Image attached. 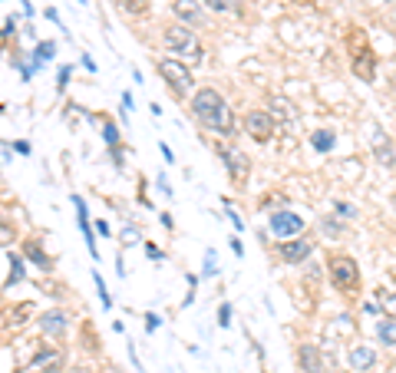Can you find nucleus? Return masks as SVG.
<instances>
[{
	"label": "nucleus",
	"instance_id": "obj_1",
	"mask_svg": "<svg viewBox=\"0 0 396 373\" xmlns=\"http://www.w3.org/2000/svg\"><path fill=\"white\" fill-rule=\"evenodd\" d=\"M192 116H195L205 129H212L218 135H231L235 133V113L231 106L221 99L218 90H198L192 96Z\"/></svg>",
	"mask_w": 396,
	"mask_h": 373
},
{
	"label": "nucleus",
	"instance_id": "obj_2",
	"mask_svg": "<svg viewBox=\"0 0 396 373\" xmlns=\"http://www.w3.org/2000/svg\"><path fill=\"white\" fill-rule=\"evenodd\" d=\"M162 44L172 50V57L179 60H188V63H201L205 50L198 44V33L188 27V23H168L162 30Z\"/></svg>",
	"mask_w": 396,
	"mask_h": 373
},
{
	"label": "nucleus",
	"instance_id": "obj_3",
	"mask_svg": "<svg viewBox=\"0 0 396 373\" xmlns=\"http://www.w3.org/2000/svg\"><path fill=\"white\" fill-rule=\"evenodd\" d=\"M327 274H330V284H334L340 294L353 298L360 291V265H357V258H350V254H334L327 261Z\"/></svg>",
	"mask_w": 396,
	"mask_h": 373
},
{
	"label": "nucleus",
	"instance_id": "obj_4",
	"mask_svg": "<svg viewBox=\"0 0 396 373\" xmlns=\"http://www.w3.org/2000/svg\"><path fill=\"white\" fill-rule=\"evenodd\" d=\"M347 46H350V70L357 79H364V83H373L377 79V57H373V50H370V44H366L364 33H350V40H347Z\"/></svg>",
	"mask_w": 396,
	"mask_h": 373
},
{
	"label": "nucleus",
	"instance_id": "obj_5",
	"mask_svg": "<svg viewBox=\"0 0 396 373\" xmlns=\"http://www.w3.org/2000/svg\"><path fill=\"white\" fill-rule=\"evenodd\" d=\"M155 70H159V76L166 79V86L175 93V96H188V93H192V86H195V79H192V70H188L182 60L162 57V60L155 63Z\"/></svg>",
	"mask_w": 396,
	"mask_h": 373
},
{
	"label": "nucleus",
	"instance_id": "obj_6",
	"mask_svg": "<svg viewBox=\"0 0 396 373\" xmlns=\"http://www.w3.org/2000/svg\"><path fill=\"white\" fill-rule=\"evenodd\" d=\"M244 133L251 135L255 142H268V139L275 135V116H271V113H264V109L248 113V116H244Z\"/></svg>",
	"mask_w": 396,
	"mask_h": 373
},
{
	"label": "nucleus",
	"instance_id": "obj_7",
	"mask_svg": "<svg viewBox=\"0 0 396 373\" xmlns=\"http://www.w3.org/2000/svg\"><path fill=\"white\" fill-rule=\"evenodd\" d=\"M271 235H277V238H297L301 231H304V218L301 215H294V211L281 209L271 215Z\"/></svg>",
	"mask_w": 396,
	"mask_h": 373
},
{
	"label": "nucleus",
	"instance_id": "obj_8",
	"mask_svg": "<svg viewBox=\"0 0 396 373\" xmlns=\"http://www.w3.org/2000/svg\"><path fill=\"white\" fill-rule=\"evenodd\" d=\"M218 155H221V162H225V172H228L235 182L248 179L251 162H248V155H244L241 149H235V146H218Z\"/></svg>",
	"mask_w": 396,
	"mask_h": 373
},
{
	"label": "nucleus",
	"instance_id": "obj_9",
	"mask_svg": "<svg viewBox=\"0 0 396 373\" xmlns=\"http://www.w3.org/2000/svg\"><path fill=\"white\" fill-rule=\"evenodd\" d=\"M60 367H63L60 350H57V347H40L37 357H33L20 373H60Z\"/></svg>",
	"mask_w": 396,
	"mask_h": 373
},
{
	"label": "nucleus",
	"instance_id": "obj_10",
	"mask_svg": "<svg viewBox=\"0 0 396 373\" xmlns=\"http://www.w3.org/2000/svg\"><path fill=\"white\" fill-rule=\"evenodd\" d=\"M277 251H281V258H284L288 265H304L307 258H310V251H314V241H310V238L281 241V245H277Z\"/></svg>",
	"mask_w": 396,
	"mask_h": 373
},
{
	"label": "nucleus",
	"instance_id": "obj_11",
	"mask_svg": "<svg viewBox=\"0 0 396 373\" xmlns=\"http://www.w3.org/2000/svg\"><path fill=\"white\" fill-rule=\"evenodd\" d=\"M172 10H175V17H179L182 23H188V27H201V23H205V14H201L198 0H175Z\"/></svg>",
	"mask_w": 396,
	"mask_h": 373
},
{
	"label": "nucleus",
	"instance_id": "obj_12",
	"mask_svg": "<svg viewBox=\"0 0 396 373\" xmlns=\"http://www.w3.org/2000/svg\"><path fill=\"white\" fill-rule=\"evenodd\" d=\"M373 155H377V162L386 165V169L396 165V152H393V146H390V135L383 133L380 126L373 129Z\"/></svg>",
	"mask_w": 396,
	"mask_h": 373
},
{
	"label": "nucleus",
	"instance_id": "obj_13",
	"mask_svg": "<svg viewBox=\"0 0 396 373\" xmlns=\"http://www.w3.org/2000/svg\"><path fill=\"white\" fill-rule=\"evenodd\" d=\"M66 324H70L66 311H43V314H40V330H43V334H50V337H60V334H66Z\"/></svg>",
	"mask_w": 396,
	"mask_h": 373
},
{
	"label": "nucleus",
	"instance_id": "obj_14",
	"mask_svg": "<svg viewBox=\"0 0 396 373\" xmlns=\"http://www.w3.org/2000/svg\"><path fill=\"white\" fill-rule=\"evenodd\" d=\"M297 360H301L304 373H324V360H320V350L314 347V343H301V350H297Z\"/></svg>",
	"mask_w": 396,
	"mask_h": 373
},
{
	"label": "nucleus",
	"instance_id": "obj_15",
	"mask_svg": "<svg viewBox=\"0 0 396 373\" xmlns=\"http://www.w3.org/2000/svg\"><path fill=\"white\" fill-rule=\"evenodd\" d=\"M350 367L353 370H370L373 363H377V354H373V347H364V343H357V347H350Z\"/></svg>",
	"mask_w": 396,
	"mask_h": 373
},
{
	"label": "nucleus",
	"instance_id": "obj_16",
	"mask_svg": "<svg viewBox=\"0 0 396 373\" xmlns=\"http://www.w3.org/2000/svg\"><path fill=\"white\" fill-rule=\"evenodd\" d=\"M23 254H27V258H30V261H33V265H37L40 271H50V268H53V258H50V254L43 251V245H37V241H23Z\"/></svg>",
	"mask_w": 396,
	"mask_h": 373
},
{
	"label": "nucleus",
	"instance_id": "obj_17",
	"mask_svg": "<svg viewBox=\"0 0 396 373\" xmlns=\"http://www.w3.org/2000/svg\"><path fill=\"white\" fill-rule=\"evenodd\" d=\"M377 337L383 341V347H396V317H380Z\"/></svg>",
	"mask_w": 396,
	"mask_h": 373
},
{
	"label": "nucleus",
	"instance_id": "obj_18",
	"mask_svg": "<svg viewBox=\"0 0 396 373\" xmlns=\"http://www.w3.org/2000/svg\"><path fill=\"white\" fill-rule=\"evenodd\" d=\"M310 146L317 152H330L337 146V133L334 129H317V133L310 135Z\"/></svg>",
	"mask_w": 396,
	"mask_h": 373
},
{
	"label": "nucleus",
	"instance_id": "obj_19",
	"mask_svg": "<svg viewBox=\"0 0 396 373\" xmlns=\"http://www.w3.org/2000/svg\"><path fill=\"white\" fill-rule=\"evenodd\" d=\"M205 7H212L215 14H241V0H201Z\"/></svg>",
	"mask_w": 396,
	"mask_h": 373
},
{
	"label": "nucleus",
	"instance_id": "obj_20",
	"mask_svg": "<svg viewBox=\"0 0 396 373\" xmlns=\"http://www.w3.org/2000/svg\"><path fill=\"white\" fill-rule=\"evenodd\" d=\"M7 265H10V274H7V287H10V284H20L23 281V261H20V258H17V254H7Z\"/></svg>",
	"mask_w": 396,
	"mask_h": 373
},
{
	"label": "nucleus",
	"instance_id": "obj_21",
	"mask_svg": "<svg viewBox=\"0 0 396 373\" xmlns=\"http://www.w3.org/2000/svg\"><path fill=\"white\" fill-rule=\"evenodd\" d=\"M116 3H119L126 14H132V17L149 14V3H146V0H116Z\"/></svg>",
	"mask_w": 396,
	"mask_h": 373
},
{
	"label": "nucleus",
	"instance_id": "obj_22",
	"mask_svg": "<svg viewBox=\"0 0 396 373\" xmlns=\"http://www.w3.org/2000/svg\"><path fill=\"white\" fill-rule=\"evenodd\" d=\"M53 50H57V44H50V40L37 46V50H33V66H43V63L53 57Z\"/></svg>",
	"mask_w": 396,
	"mask_h": 373
},
{
	"label": "nucleus",
	"instance_id": "obj_23",
	"mask_svg": "<svg viewBox=\"0 0 396 373\" xmlns=\"http://www.w3.org/2000/svg\"><path fill=\"white\" fill-rule=\"evenodd\" d=\"M103 135H106V146L112 152H116V146H119V129H116V122H103Z\"/></svg>",
	"mask_w": 396,
	"mask_h": 373
},
{
	"label": "nucleus",
	"instance_id": "obj_24",
	"mask_svg": "<svg viewBox=\"0 0 396 373\" xmlns=\"http://www.w3.org/2000/svg\"><path fill=\"white\" fill-rule=\"evenodd\" d=\"M377 304H380L383 311L396 314V294H393V291H377Z\"/></svg>",
	"mask_w": 396,
	"mask_h": 373
},
{
	"label": "nucleus",
	"instance_id": "obj_25",
	"mask_svg": "<svg viewBox=\"0 0 396 373\" xmlns=\"http://www.w3.org/2000/svg\"><path fill=\"white\" fill-rule=\"evenodd\" d=\"M27 314H33V304H20V307L10 314V324H14V327H23V324H27V321H23Z\"/></svg>",
	"mask_w": 396,
	"mask_h": 373
},
{
	"label": "nucleus",
	"instance_id": "obj_26",
	"mask_svg": "<svg viewBox=\"0 0 396 373\" xmlns=\"http://www.w3.org/2000/svg\"><path fill=\"white\" fill-rule=\"evenodd\" d=\"M92 281H96V291H99V300H103V307H109L112 300H109V294H106V284H103V278H99V274H92Z\"/></svg>",
	"mask_w": 396,
	"mask_h": 373
},
{
	"label": "nucleus",
	"instance_id": "obj_27",
	"mask_svg": "<svg viewBox=\"0 0 396 373\" xmlns=\"http://www.w3.org/2000/svg\"><path fill=\"white\" fill-rule=\"evenodd\" d=\"M218 324H221V327L231 324V304H221V307H218Z\"/></svg>",
	"mask_w": 396,
	"mask_h": 373
},
{
	"label": "nucleus",
	"instance_id": "obj_28",
	"mask_svg": "<svg viewBox=\"0 0 396 373\" xmlns=\"http://www.w3.org/2000/svg\"><path fill=\"white\" fill-rule=\"evenodd\" d=\"M70 73H73L70 66H60V73H57V79H60L57 86H60V90H66V83H70Z\"/></svg>",
	"mask_w": 396,
	"mask_h": 373
},
{
	"label": "nucleus",
	"instance_id": "obj_29",
	"mask_svg": "<svg viewBox=\"0 0 396 373\" xmlns=\"http://www.w3.org/2000/svg\"><path fill=\"white\" fill-rule=\"evenodd\" d=\"M337 211H340V215H344V218H353V205H347V202H337Z\"/></svg>",
	"mask_w": 396,
	"mask_h": 373
},
{
	"label": "nucleus",
	"instance_id": "obj_30",
	"mask_svg": "<svg viewBox=\"0 0 396 373\" xmlns=\"http://www.w3.org/2000/svg\"><path fill=\"white\" fill-rule=\"evenodd\" d=\"M146 254H149V258H152V261H162V251H159V248H155V245H146Z\"/></svg>",
	"mask_w": 396,
	"mask_h": 373
},
{
	"label": "nucleus",
	"instance_id": "obj_31",
	"mask_svg": "<svg viewBox=\"0 0 396 373\" xmlns=\"http://www.w3.org/2000/svg\"><path fill=\"white\" fill-rule=\"evenodd\" d=\"M146 327H149V330L159 327V317H155V314H149V317H146Z\"/></svg>",
	"mask_w": 396,
	"mask_h": 373
},
{
	"label": "nucleus",
	"instance_id": "obj_32",
	"mask_svg": "<svg viewBox=\"0 0 396 373\" xmlns=\"http://www.w3.org/2000/svg\"><path fill=\"white\" fill-rule=\"evenodd\" d=\"M3 27H7V30H3V37H10V33L17 30V23H14V20H10V17H7V23H3Z\"/></svg>",
	"mask_w": 396,
	"mask_h": 373
},
{
	"label": "nucleus",
	"instance_id": "obj_33",
	"mask_svg": "<svg viewBox=\"0 0 396 373\" xmlns=\"http://www.w3.org/2000/svg\"><path fill=\"white\" fill-rule=\"evenodd\" d=\"M231 251H235V254H244V248H241V241H238V238H231Z\"/></svg>",
	"mask_w": 396,
	"mask_h": 373
},
{
	"label": "nucleus",
	"instance_id": "obj_34",
	"mask_svg": "<svg viewBox=\"0 0 396 373\" xmlns=\"http://www.w3.org/2000/svg\"><path fill=\"white\" fill-rule=\"evenodd\" d=\"M70 373H90V370H86V367H77V370H70Z\"/></svg>",
	"mask_w": 396,
	"mask_h": 373
},
{
	"label": "nucleus",
	"instance_id": "obj_35",
	"mask_svg": "<svg viewBox=\"0 0 396 373\" xmlns=\"http://www.w3.org/2000/svg\"><path fill=\"white\" fill-rule=\"evenodd\" d=\"M393 205H396V198H393Z\"/></svg>",
	"mask_w": 396,
	"mask_h": 373
}]
</instances>
